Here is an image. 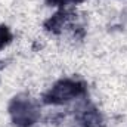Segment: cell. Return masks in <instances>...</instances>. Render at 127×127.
Masks as SVG:
<instances>
[{"label": "cell", "mask_w": 127, "mask_h": 127, "mask_svg": "<svg viewBox=\"0 0 127 127\" xmlns=\"http://www.w3.org/2000/svg\"><path fill=\"white\" fill-rule=\"evenodd\" d=\"M32 115H34V108L28 102H18L15 109V120L22 121V124H27L32 120Z\"/></svg>", "instance_id": "6da1fadb"}]
</instances>
